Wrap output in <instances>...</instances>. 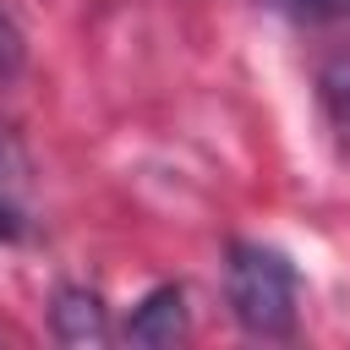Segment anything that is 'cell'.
I'll return each mask as SVG.
<instances>
[{"mask_svg":"<svg viewBox=\"0 0 350 350\" xmlns=\"http://www.w3.org/2000/svg\"><path fill=\"white\" fill-rule=\"evenodd\" d=\"M22 60H27V38H22L11 5L0 0V82H11V77L22 71Z\"/></svg>","mask_w":350,"mask_h":350,"instance_id":"6","label":"cell"},{"mask_svg":"<svg viewBox=\"0 0 350 350\" xmlns=\"http://www.w3.org/2000/svg\"><path fill=\"white\" fill-rule=\"evenodd\" d=\"M27 180H33L27 148H22V142H16V137H11L5 126H0V191H11V197H16V191H22Z\"/></svg>","mask_w":350,"mask_h":350,"instance_id":"5","label":"cell"},{"mask_svg":"<svg viewBox=\"0 0 350 350\" xmlns=\"http://www.w3.org/2000/svg\"><path fill=\"white\" fill-rule=\"evenodd\" d=\"M126 339L131 345H148V350H164L175 339H186V290L180 284H159L148 290L131 317H126Z\"/></svg>","mask_w":350,"mask_h":350,"instance_id":"2","label":"cell"},{"mask_svg":"<svg viewBox=\"0 0 350 350\" xmlns=\"http://www.w3.org/2000/svg\"><path fill=\"white\" fill-rule=\"evenodd\" d=\"M295 262L279 252V246H262V241H235L230 246V262H224V295H230V312L235 323L252 334V339H290L295 334Z\"/></svg>","mask_w":350,"mask_h":350,"instance_id":"1","label":"cell"},{"mask_svg":"<svg viewBox=\"0 0 350 350\" xmlns=\"http://www.w3.org/2000/svg\"><path fill=\"white\" fill-rule=\"evenodd\" d=\"M317 98H323L339 142L350 148V49H339V55H328V60L317 66Z\"/></svg>","mask_w":350,"mask_h":350,"instance_id":"4","label":"cell"},{"mask_svg":"<svg viewBox=\"0 0 350 350\" xmlns=\"http://www.w3.org/2000/svg\"><path fill=\"white\" fill-rule=\"evenodd\" d=\"M27 235V219H22V202L11 191H0V241H22Z\"/></svg>","mask_w":350,"mask_h":350,"instance_id":"8","label":"cell"},{"mask_svg":"<svg viewBox=\"0 0 350 350\" xmlns=\"http://www.w3.org/2000/svg\"><path fill=\"white\" fill-rule=\"evenodd\" d=\"M49 328L60 345H104L109 339V317H104V301L82 284H60L55 301H49Z\"/></svg>","mask_w":350,"mask_h":350,"instance_id":"3","label":"cell"},{"mask_svg":"<svg viewBox=\"0 0 350 350\" xmlns=\"http://www.w3.org/2000/svg\"><path fill=\"white\" fill-rule=\"evenodd\" d=\"M284 5L312 22H350V0H284Z\"/></svg>","mask_w":350,"mask_h":350,"instance_id":"7","label":"cell"}]
</instances>
